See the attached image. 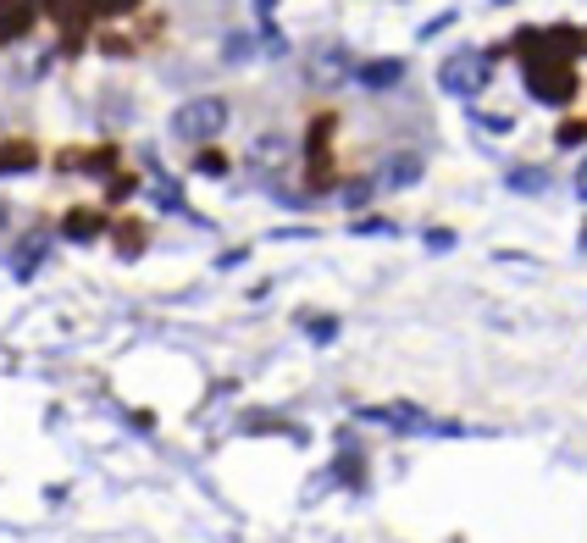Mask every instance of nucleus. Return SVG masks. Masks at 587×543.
I'll return each mask as SVG.
<instances>
[{
  "label": "nucleus",
  "mask_w": 587,
  "mask_h": 543,
  "mask_svg": "<svg viewBox=\"0 0 587 543\" xmlns=\"http://www.w3.org/2000/svg\"><path fill=\"white\" fill-rule=\"evenodd\" d=\"M488 78H493L488 56H482V50H460V56L444 61L438 84H444V95H455V100H477L482 89H488Z\"/></svg>",
  "instance_id": "1"
},
{
  "label": "nucleus",
  "mask_w": 587,
  "mask_h": 543,
  "mask_svg": "<svg viewBox=\"0 0 587 543\" xmlns=\"http://www.w3.org/2000/svg\"><path fill=\"white\" fill-rule=\"evenodd\" d=\"M527 89L543 106H571L576 100V67H565V61H527Z\"/></svg>",
  "instance_id": "2"
},
{
  "label": "nucleus",
  "mask_w": 587,
  "mask_h": 543,
  "mask_svg": "<svg viewBox=\"0 0 587 543\" xmlns=\"http://www.w3.org/2000/svg\"><path fill=\"white\" fill-rule=\"evenodd\" d=\"M172 128H178V139H211V133L228 128V100H216V95L189 100V106L172 117Z\"/></svg>",
  "instance_id": "3"
},
{
  "label": "nucleus",
  "mask_w": 587,
  "mask_h": 543,
  "mask_svg": "<svg viewBox=\"0 0 587 543\" xmlns=\"http://www.w3.org/2000/svg\"><path fill=\"white\" fill-rule=\"evenodd\" d=\"M360 84L366 89H394L399 78H405V61H394V56H383V61H366V67H360Z\"/></svg>",
  "instance_id": "4"
},
{
  "label": "nucleus",
  "mask_w": 587,
  "mask_h": 543,
  "mask_svg": "<svg viewBox=\"0 0 587 543\" xmlns=\"http://www.w3.org/2000/svg\"><path fill=\"white\" fill-rule=\"evenodd\" d=\"M28 23H34V6H28V0H12V6L0 0V39H23Z\"/></svg>",
  "instance_id": "5"
},
{
  "label": "nucleus",
  "mask_w": 587,
  "mask_h": 543,
  "mask_svg": "<svg viewBox=\"0 0 587 543\" xmlns=\"http://www.w3.org/2000/svg\"><path fill=\"white\" fill-rule=\"evenodd\" d=\"M510 189H516V194H543V189H549V172L521 167V172H510Z\"/></svg>",
  "instance_id": "6"
},
{
  "label": "nucleus",
  "mask_w": 587,
  "mask_h": 543,
  "mask_svg": "<svg viewBox=\"0 0 587 543\" xmlns=\"http://www.w3.org/2000/svg\"><path fill=\"white\" fill-rule=\"evenodd\" d=\"M28 167H34L28 145H0V172H28Z\"/></svg>",
  "instance_id": "7"
},
{
  "label": "nucleus",
  "mask_w": 587,
  "mask_h": 543,
  "mask_svg": "<svg viewBox=\"0 0 587 543\" xmlns=\"http://www.w3.org/2000/svg\"><path fill=\"white\" fill-rule=\"evenodd\" d=\"M421 178V156H399L394 167H388V183H394V189H405V183H416Z\"/></svg>",
  "instance_id": "8"
},
{
  "label": "nucleus",
  "mask_w": 587,
  "mask_h": 543,
  "mask_svg": "<svg viewBox=\"0 0 587 543\" xmlns=\"http://www.w3.org/2000/svg\"><path fill=\"white\" fill-rule=\"evenodd\" d=\"M95 233H100L95 211H72V217H67V239H95Z\"/></svg>",
  "instance_id": "9"
},
{
  "label": "nucleus",
  "mask_w": 587,
  "mask_h": 543,
  "mask_svg": "<svg viewBox=\"0 0 587 543\" xmlns=\"http://www.w3.org/2000/svg\"><path fill=\"white\" fill-rule=\"evenodd\" d=\"M338 78H344V56H338V50H327V56L316 61V84H338Z\"/></svg>",
  "instance_id": "10"
},
{
  "label": "nucleus",
  "mask_w": 587,
  "mask_h": 543,
  "mask_svg": "<svg viewBox=\"0 0 587 543\" xmlns=\"http://www.w3.org/2000/svg\"><path fill=\"white\" fill-rule=\"evenodd\" d=\"M139 0H84V12H100V17H122V12H133Z\"/></svg>",
  "instance_id": "11"
},
{
  "label": "nucleus",
  "mask_w": 587,
  "mask_h": 543,
  "mask_svg": "<svg viewBox=\"0 0 587 543\" xmlns=\"http://www.w3.org/2000/svg\"><path fill=\"white\" fill-rule=\"evenodd\" d=\"M582 139H587V122H565L560 128V145H582Z\"/></svg>",
  "instance_id": "12"
},
{
  "label": "nucleus",
  "mask_w": 587,
  "mask_h": 543,
  "mask_svg": "<svg viewBox=\"0 0 587 543\" xmlns=\"http://www.w3.org/2000/svg\"><path fill=\"white\" fill-rule=\"evenodd\" d=\"M338 333V322H333V316H327V322H311V338H333Z\"/></svg>",
  "instance_id": "13"
},
{
  "label": "nucleus",
  "mask_w": 587,
  "mask_h": 543,
  "mask_svg": "<svg viewBox=\"0 0 587 543\" xmlns=\"http://www.w3.org/2000/svg\"><path fill=\"white\" fill-rule=\"evenodd\" d=\"M576 200H587V161L576 167Z\"/></svg>",
  "instance_id": "14"
},
{
  "label": "nucleus",
  "mask_w": 587,
  "mask_h": 543,
  "mask_svg": "<svg viewBox=\"0 0 587 543\" xmlns=\"http://www.w3.org/2000/svg\"><path fill=\"white\" fill-rule=\"evenodd\" d=\"M255 6H261V17H266V12H272V0H255Z\"/></svg>",
  "instance_id": "15"
},
{
  "label": "nucleus",
  "mask_w": 587,
  "mask_h": 543,
  "mask_svg": "<svg viewBox=\"0 0 587 543\" xmlns=\"http://www.w3.org/2000/svg\"><path fill=\"white\" fill-rule=\"evenodd\" d=\"M45 6H61V0H45Z\"/></svg>",
  "instance_id": "16"
}]
</instances>
